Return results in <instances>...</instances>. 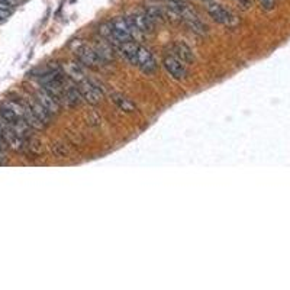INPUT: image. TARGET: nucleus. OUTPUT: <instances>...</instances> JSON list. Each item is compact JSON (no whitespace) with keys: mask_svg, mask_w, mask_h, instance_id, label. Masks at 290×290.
<instances>
[{"mask_svg":"<svg viewBox=\"0 0 290 290\" xmlns=\"http://www.w3.org/2000/svg\"><path fill=\"white\" fill-rule=\"evenodd\" d=\"M102 30L106 34V37L109 40H113L115 42H119V44L134 41L132 32H131L130 22H128L126 18H115L110 23L103 25Z\"/></svg>","mask_w":290,"mask_h":290,"instance_id":"f257e3e1","label":"nucleus"},{"mask_svg":"<svg viewBox=\"0 0 290 290\" xmlns=\"http://www.w3.org/2000/svg\"><path fill=\"white\" fill-rule=\"evenodd\" d=\"M208 13L215 22L227 28H235L238 25V19L235 18V15L219 3H210L208 6Z\"/></svg>","mask_w":290,"mask_h":290,"instance_id":"f03ea898","label":"nucleus"},{"mask_svg":"<svg viewBox=\"0 0 290 290\" xmlns=\"http://www.w3.org/2000/svg\"><path fill=\"white\" fill-rule=\"evenodd\" d=\"M142 73L145 74H152L157 70V61L154 58V55L150 51L144 47L138 45V51H137V58H135V64Z\"/></svg>","mask_w":290,"mask_h":290,"instance_id":"7ed1b4c3","label":"nucleus"},{"mask_svg":"<svg viewBox=\"0 0 290 290\" xmlns=\"http://www.w3.org/2000/svg\"><path fill=\"white\" fill-rule=\"evenodd\" d=\"M79 90H80L81 99H84L90 105H98V103L102 102L103 94H102V90L99 89V86L94 81L84 80L83 79L80 81V84H79Z\"/></svg>","mask_w":290,"mask_h":290,"instance_id":"20e7f679","label":"nucleus"},{"mask_svg":"<svg viewBox=\"0 0 290 290\" xmlns=\"http://www.w3.org/2000/svg\"><path fill=\"white\" fill-rule=\"evenodd\" d=\"M163 66H164L166 71L170 74L173 79H176V80H184V79H187V69H186V64L181 62L180 60H177L176 57H173V55L164 57Z\"/></svg>","mask_w":290,"mask_h":290,"instance_id":"39448f33","label":"nucleus"},{"mask_svg":"<svg viewBox=\"0 0 290 290\" xmlns=\"http://www.w3.org/2000/svg\"><path fill=\"white\" fill-rule=\"evenodd\" d=\"M76 54H77V58H79L81 64L89 67V69H100L102 62H105V61L100 58L96 50H93V48L87 47V45H81Z\"/></svg>","mask_w":290,"mask_h":290,"instance_id":"423d86ee","label":"nucleus"},{"mask_svg":"<svg viewBox=\"0 0 290 290\" xmlns=\"http://www.w3.org/2000/svg\"><path fill=\"white\" fill-rule=\"evenodd\" d=\"M130 20L135 25V28L140 30L141 34L145 37V35H150L154 32L155 28V22L151 19V16L144 10V12H135L134 15H131Z\"/></svg>","mask_w":290,"mask_h":290,"instance_id":"0eeeda50","label":"nucleus"},{"mask_svg":"<svg viewBox=\"0 0 290 290\" xmlns=\"http://www.w3.org/2000/svg\"><path fill=\"white\" fill-rule=\"evenodd\" d=\"M35 100L40 103L44 109L50 113L51 116H52V115H58V113H60V109H61L60 100L55 99V98H54L51 93H48L47 90H44V89H42V90L37 91Z\"/></svg>","mask_w":290,"mask_h":290,"instance_id":"6e6552de","label":"nucleus"},{"mask_svg":"<svg viewBox=\"0 0 290 290\" xmlns=\"http://www.w3.org/2000/svg\"><path fill=\"white\" fill-rule=\"evenodd\" d=\"M171 55L176 57L177 60H180L184 64H190L195 61L193 52L191 50L184 44V42H176L171 45Z\"/></svg>","mask_w":290,"mask_h":290,"instance_id":"1a4fd4ad","label":"nucleus"},{"mask_svg":"<svg viewBox=\"0 0 290 290\" xmlns=\"http://www.w3.org/2000/svg\"><path fill=\"white\" fill-rule=\"evenodd\" d=\"M110 100L115 103V106H116L118 109L125 112V113H132V112L137 110V106H135L126 96H123V94H120V93H112V94H110Z\"/></svg>","mask_w":290,"mask_h":290,"instance_id":"9d476101","label":"nucleus"},{"mask_svg":"<svg viewBox=\"0 0 290 290\" xmlns=\"http://www.w3.org/2000/svg\"><path fill=\"white\" fill-rule=\"evenodd\" d=\"M29 109H30V112L34 113V116L37 118V119L40 120L41 123L44 125V126H47L48 123H50V120H51V115L47 112V110L44 109L42 106H41L40 103L35 100V102H30L29 105Z\"/></svg>","mask_w":290,"mask_h":290,"instance_id":"9b49d317","label":"nucleus"},{"mask_svg":"<svg viewBox=\"0 0 290 290\" xmlns=\"http://www.w3.org/2000/svg\"><path fill=\"white\" fill-rule=\"evenodd\" d=\"M137 51H138V44L130 41V42H123L120 44V54L130 61L131 64H135V58H137Z\"/></svg>","mask_w":290,"mask_h":290,"instance_id":"f8f14e48","label":"nucleus"},{"mask_svg":"<svg viewBox=\"0 0 290 290\" xmlns=\"http://www.w3.org/2000/svg\"><path fill=\"white\" fill-rule=\"evenodd\" d=\"M10 13H12V8H9L8 5H5V3L0 2V22L8 19L10 16Z\"/></svg>","mask_w":290,"mask_h":290,"instance_id":"ddd939ff","label":"nucleus"},{"mask_svg":"<svg viewBox=\"0 0 290 290\" xmlns=\"http://www.w3.org/2000/svg\"><path fill=\"white\" fill-rule=\"evenodd\" d=\"M259 2L264 10H273L276 6V0H259Z\"/></svg>","mask_w":290,"mask_h":290,"instance_id":"4468645a","label":"nucleus"},{"mask_svg":"<svg viewBox=\"0 0 290 290\" xmlns=\"http://www.w3.org/2000/svg\"><path fill=\"white\" fill-rule=\"evenodd\" d=\"M0 2H2V3H5V5H8V6L12 8V9H13V8L19 3V0H0Z\"/></svg>","mask_w":290,"mask_h":290,"instance_id":"2eb2a0df","label":"nucleus"},{"mask_svg":"<svg viewBox=\"0 0 290 290\" xmlns=\"http://www.w3.org/2000/svg\"><path fill=\"white\" fill-rule=\"evenodd\" d=\"M5 160V154H3V150L0 148V163Z\"/></svg>","mask_w":290,"mask_h":290,"instance_id":"dca6fc26","label":"nucleus"},{"mask_svg":"<svg viewBox=\"0 0 290 290\" xmlns=\"http://www.w3.org/2000/svg\"><path fill=\"white\" fill-rule=\"evenodd\" d=\"M206 2H209V0H206Z\"/></svg>","mask_w":290,"mask_h":290,"instance_id":"f3484780","label":"nucleus"}]
</instances>
